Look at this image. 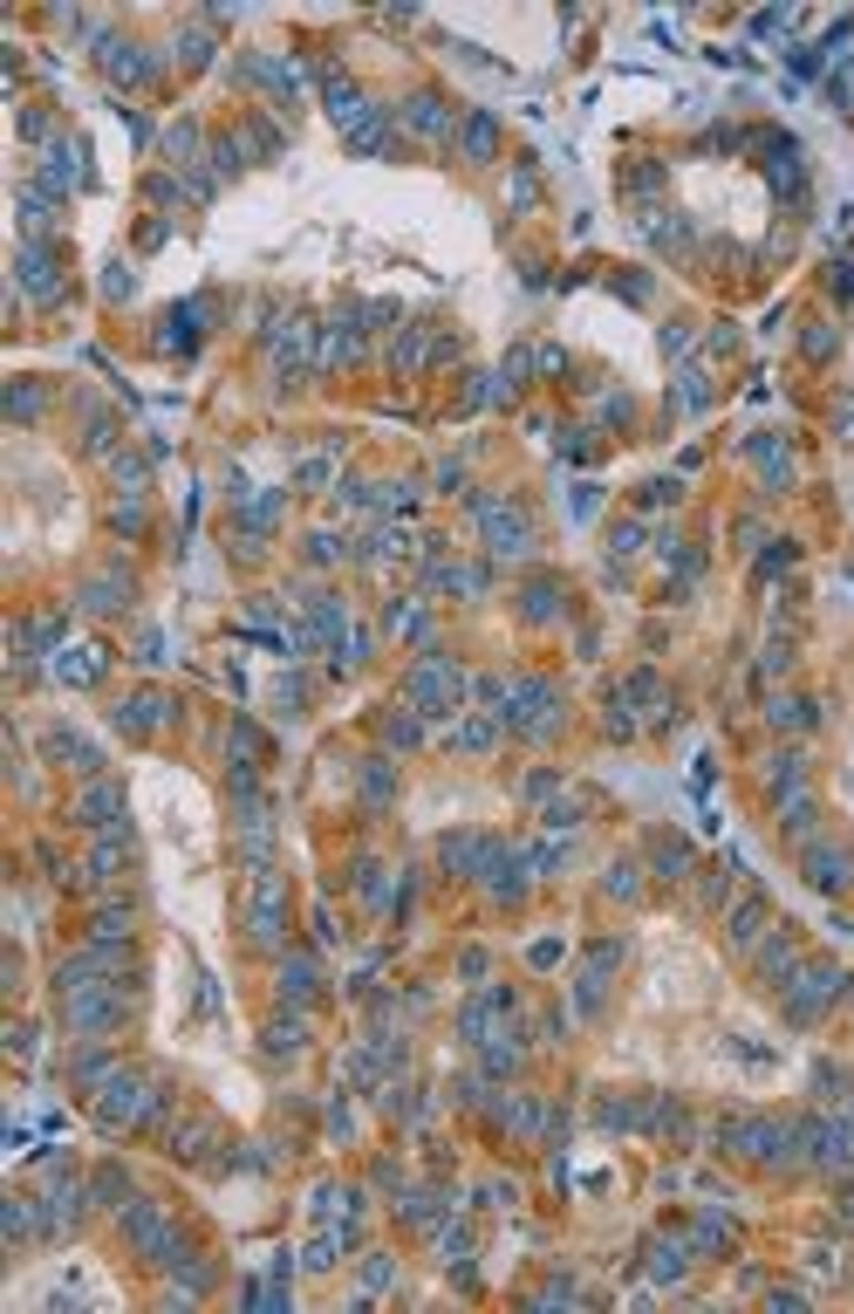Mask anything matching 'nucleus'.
Wrapping results in <instances>:
<instances>
[{
    "label": "nucleus",
    "mask_w": 854,
    "mask_h": 1314,
    "mask_svg": "<svg viewBox=\"0 0 854 1314\" xmlns=\"http://www.w3.org/2000/svg\"><path fill=\"white\" fill-rule=\"evenodd\" d=\"M131 1020V1000H124V986H83V992H62V1027L69 1033H116Z\"/></svg>",
    "instance_id": "obj_1"
},
{
    "label": "nucleus",
    "mask_w": 854,
    "mask_h": 1314,
    "mask_svg": "<svg viewBox=\"0 0 854 1314\" xmlns=\"http://www.w3.org/2000/svg\"><path fill=\"white\" fill-rule=\"evenodd\" d=\"M841 986H847V979H841V966H800V972L780 986L786 1020H800V1027H806V1020H821V1013L841 1000Z\"/></svg>",
    "instance_id": "obj_2"
},
{
    "label": "nucleus",
    "mask_w": 854,
    "mask_h": 1314,
    "mask_svg": "<svg viewBox=\"0 0 854 1314\" xmlns=\"http://www.w3.org/2000/svg\"><path fill=\"white\" fill-rule=\"evenodd\" d=\"M459 692H465V679H459V664H452V658H424L411 679H403V699H418L424 712H452V705H459Z\"/></svg>",
    "instance_id": "obj_3"
},
{
    "label": "nucleus",
    "mask_w": 854,
    "mask_h": 1314,
    "mask_svg": "<svg viewBox=\"0 0 854 1314\" xmlns=\"http://www.w3.org/2000/svg\"><path fill=\"white\" fill-rule=\"evenodd\" d=\"M69 815L83 822V828H103V835H131V822H124V794H116L103 774H96V781L69 802Z\"/></svg>",
    "instance_id": "obj_4"
},
{
    "label": "nucleus",
    "mask_w": 854,
    "mask_h": 1314,
    "mask_svg": "<svg viewBox=\"0 0 854 1314\" xmlns=\"http://www.w3.org/2000/svg\"><path fill=\"white\" fill-rule=\"evenodd\" d=\"M21 295H34V302H62V254L49 247V241H21Z\"/></svg>",
    "instance_id": "obj_5"
},
{
    "label": "nucleus",
    "mask_w": 854,
    "mask_h": 1314,
    "mask_svg": "<svg viewBox=\"0 0 854 1314\" xmlns=\"http://www.w3.org/2000/svg\"><path fill=\"white\" fill-rule=\"evenodd\" d=\"M247 938H254L260 951H274L280 938H288V897H280V884H274V876H260V884H254V910H247Z\"/></svg>",
    "instance_id": "obj_6"
},
{
    "label": "nucleus",
    "mask_w": 854,
    "mask_h": 1314,
    "mask_svg": "<svg viewBox=\"0 0 854 1314\" xmlns=\"http://www.w3.org/2000/svg\"><path fill=\"white\" fill-rule=\"evenodd\" d=\"M403 124H411L424 144H438V137H452V124H459V116H452V103H444L438 90H418L411 103H403Z\"/></svg>",
    "instance_id": "obj_7"
},
{
    "label": "nucleus",
    "mask_w": 854,
    "mask_h": 1314,
    "mask_svg": "<svg viewBox=\"0 0 854 1314\" xmlns=\"http://www.w3.org/2000/svg\"><path fill=\"white\" fill-rule=\"evenodd\" d=\"M806 884L813 890H847L854 884V856L847 849H806Z\"/></svg>",
    "instance_id": "obj_8"
},
{
    "label": "nucleus",
    "mask_w": 854,
    "mask_h": 1314,
    "mask_svg": "<svg viewBox=\"0 0 854 1314\" xmlns=\"http://www.w3.org/2000/svg\"><path fill=\"white\" fill-rule=\"evenodd\" d=\"M49 761H69L83 781H96V774H103V753H96L90 740H75L69 726H55V733H49Z\"/></svg>",
    "instance_id": "obj_9"
},
{
    "label": "nucleus",
    "mask_w": 854,
    "mask_h": 1314,
    "mask_svg": "<svg viewBox=\"0 0 854 1314\" xmlns=\"http://www.w3.org/2000/svg\"><path fill=\"white\" fill-rule=\"evenodd\" d=\"M793 972H800V938H793V931H780V938L759 951V986H786Z\"/></svg>",
    "instance_id": "obj_10"
},
{
    "label": "nucleus",
    "mask_w": 854,
    "mask_h": 1314,
    "mask_svg": "<svg viewBox=\"0 0 854 1314\" xmlns=\"http://www.w3.org/2000/svg\"><path fill=\"white\" fill-rule=\"evenodd\" d=\"M165 720H172V699H157V692H137V699L116 705V726H124V733H151V726H165Z\"/></svg>",
    "instance_id": "obj_11"
},
{
    "label": "nucleus",
    "mask_w": 854,
    "mask_h": 1314,
    "mask_svg": "<svg viewBox=\"0 0 854 1314\" xmlns=\"http://www.w3.org/2000/svg\"><path fill=\"white\" fill-rule=\"evenodd\" d=\"M493 144H500L493 110H472V116H465V131H459V157H465V165H485V157H493Z\"/></svg>",
    "instance_id": "obj_12"
},
{
    "label": "nucleus",
    "mask_w": 854,
    "mask_h": 1314,
    "mask_svg": "<svg viewBox=\"0 0 854 1314\" xmlns=\"http://www.w3.org/2000/svg\"><path fill=\"white\" fill-rule=\"evenodd\" d=\"M759 925H765V897H745V904H731V918H724V938H731V951H752Z\"/></svg>",
    "instance_id": "obj_13"
},
{
    "label": "nucleus",
    "mask_w": 854,
    "mask_h": 1314,
    "mask_svg": "<svg viewBox=\"0 0 854 1314\" xmlns=\"http://www.w3.org/2000/svg\"><path fill=\"white\" fill-rule=\"evenodd\" d=\"M690 1253V1240H657V1246H649V1281H657V1287H677L683 1281V1260Z\"/></svg>",
    "instance_id": "obj_14"
},
{
    "label": "nucleus",
    "mask_w": 854,
    "mask_h": 1314,
    "mask_svg": "<svg viewBox=\"0 0 854 1314\" xmlns=\"http://www.w3.org/2000/svg\"><path fill=\"white\" fill-rule=\"evenodd\" d=\"M103 69L116 75V83H144L157 62H144V49H131V42H103Z\"/></svg>",
    "instance_id": "obj_15"
},
{
    "label": "nucleus",
    "mask_w": 854,
    "mask_h": 1314,
    "mask_svg": "<svg viewBox=\"0 0 854 1314\" xmlns=\"http://www.w3.org/2000/svg\"><path fill=\"white\" fill-rule=\"evenodd\" d=\"M649 863H657L663 884H683V876H690V843H677V835H657V843H649Z\"/></svg>",
    "instance_id": "obj_16"
},
{
    "label": "nucleus",
    "mask_w": 854,
    "mask_h": 1314,
    "mask_svg": "<svg viewBox=\"0 0 854 1314\" xmlns=\"http://www.w3.org/2000/svg\"><path fill=\"white\" fill-rule=\"evenodd\" d=\"M280 1000L308 1007L315 1000V959H280Z\"/></svg>",
    "instance_id": "obj_17"
},
{
    "label": "nucleus",
    "mask_w": 854,
    "mask_h": 1314,
    "mask_svg": "<svg viewBox=\"0 0 854 1314\" xmlns=\"http://www.w3.org/2000/svg\"><path fill=\"white\" fill-rule=\"evenodd\" d=\"M308 1048V1013L295 1007L288 1020H267V1055H301Z\"/></svg>",
    "instance_id": "obj_18"
},
{
    "label": "nucleus",
    "mask_w": 854,
    "mask_h": 1314,
    "mask_svg": "<svg viewBox=\"0 0 854 1314\" xmlns=\"http://www.w3.org/2000/svg\"><path fill=\"white\" fill-rule=\"evenodd\" d=\"M131 603V575H96L83 582V610H124Z\"/></svg>",
    "instance_id": "obj_19"
},
{
    "label": "nucleus",
    "mask_w": 854,
    "mask_h": 1314,
    "mask_svg": "<svg viewBox=\"0 0 854 1314\" xmlns=\"http://www.w3.org/2000/svg\"><path fill=\"white\" fill-rule=\"evenodd\" d=\"M731 1246V1219L724 1212H704L698 1225H690V1253H724Z\"/></svg>",
    "instance_id": "obj_20"
},
{
    "label": "nucleus",
    "mask_w": 854,
    "mask_h": 1314,
    "mask_svg": "<svg viewBox=\"0 0 854 1314\" xmlns=\"http://www.w3.org/2000/svg\"><path fill=\"white\" fill-rule=\"evenodd\" d=\"M793 781H806V753H800V746H786V753H772V761H765V787H772V794L793 787Z\"/></svg>",
    "instance_id": "obj_21"
},
{
    "label": "nucleus",
    "mask_w": 854,
    "mask_h": 1314,
    "mask_svg": "<svg viewBox=\"0 0 854 1314\" xmlns=\"http://www.w3.org/2000/svg\"><path fill=\"white\" fill-rule=\"evenodd\" d=\"M765 720L780 726V733H800V726L813 720V705H806V699H772V705H765Z\"/></svg>",
    "instance_id": "obj_22"
},
{
    "label": "nucleus",
    "mask_w": 854,
    "mask_h": 1314,
    "mask_svg": "<svg viewBox=\"0 0 854 1314\" xmlns=\"http://www.w3.org/2000/svg\"><path fill=\"white\" fill-rule=\"evenodd\" d=\"M526 617H534V623L560 617V582H534V589H526Z\"/></svg>",
    "instance_id": "obj_23"
},
{
    "label": "nucleus",
    "mask_w": 854,
    "mask_h": 1314,
    "mask_svg": "<svg viewBox=\"0 0 854 1314\" xmlns=\"http://www.w3.org/2000/svg\"><path fill=\"white\" fill-rule=\"evenodd\" d=\"M206 1143H213V1123H206V1117H192L185 1130H172V1150H178V1158H198Z\"/></svg>",
    "instance_id": "obj_24"
},
{
    "label": "nucleus",
    "mask_w": 854,
    "mask_h": 1314,
    "mask_svg": "<svg viewBox=\"0 0 854 1314\" xmlns=\"http://www.w3.org/2000/svg\"><path fill=\"white\" fill-rule=\"evenodd\" d=\"M124 1191H131V1178H124V1171H96V1178H90V1205H116Z\"/></svg>",
    "instance_id": "obj_25"
},
{
    "label": "nucleus",
    "mask_w": 854,
    "mask_h": 1314,
    "mask_svg": "<svg viewBox=\"0 0 854 1314\" xmlns=\"http://www.w3.org/2000/svg\"><path fill=\"white\" fill-rule=\"evenodd\" d=\"M34 411H42V390H34V384L21 377V384H14V397H8V418H14V425H28Z\"/></svg>",
    "instance_id": "obj_26"
},
{
    "label": "nucleus",
    "mask_w": 854,
    "mask_h": 1314,
    "mask_svg": "<svg viewBox=\"0 0 854 1314\" xmlns=\"http://www.w3.org/2000/svg\"><path fill=\"white\" fill-rule=\"evenodd\" d=\"M397 787V774H390V761H362V794L370 802H383V794Z\"/></svg>",
    "instance_id": "obj_27"
},
{
    "label": "nucleus",
    "mask_w": 854,
    "mask_h": 1314,
    "mask_svg": "<svg viewBox=\"0 0 854 1314\" xmlns=\"http://www.w3.org/2000/svg\"><path fill=\"white\" fill-rule=\"evenodd\" d=\"M608 897H623V904H636V897H642V884H636V863H616V869H608Z\"/></svg>",
    "instance_id": "obj_28"
},
{
    "label": "nucleus",
    "mask_w": 854,
    "mask_h": 1314,
    "mask_svg": "<svg viewBox=\"0 0 854 1314\" xmlns=\"http://www.w3.org/2000/svg\"><path fill=\"white\" fill-rule=\"evenodd\" d=\"M342 548H349L342 534H308V562H315V569H321V562H342Z\"/></svg>",
    "instance_id": "obj_29"
},
{
    "label": "nucleus",
    "mask_w": 854,
    "mask_h": 1314,
    "mask_svg": "<svg viewBox=\"0 0 854 1314\" xmlns=\"http://www.w3.org/2000/svg\"><path fill=\"white\" fill-rule=\"evenodd\" d=\"M649 185H663V165H657V157H636V172H629V192H649Z\"/></svg>",
    "instance_id": "obj_30"
},
{
    "label": "nucleus",
    "mask_w": 854,
    "mask_h": 1314,
    "mask_svg": "<svg viewBox=\"0 0 854 1314\" xmlns=\"http://www.w3.org/2000/svg\"><path fill=\"white\" fill-rule=\"evenodd\" d=\"M131 295V267H103V302H124Z\"/></svg>",
    "instance_id": "obj_31"
},
{
    "label": "nucleus",
    "mask_w": 854,
    "mask_h": 1314,
    "mask_svg": "<svg viewBox=\"0 0 854 1314\" xmlns=\"http://www.w3.org/2000/svg\"><path fill=\"white\" fill-rule=\"evenodd\" d=\"M786 664H793V651H786V644H765V658H759V671H765V679H780Z\"/></svg>",
    "instance_id": "obj_32"
},
{
    "label": "nucleus",
    "mask_w": 854,
    "mask_h": 1314,
    "mask_svg": "<svg viewBox=\"0 0 854 1314\" xmlns=\"http://www.w3.org/2000/svg\"><path fill=\"white\" fill-rule=\"evenodd\" d=\"M362 1287H390V1253H370V1266H362Z\"/></svg>",
    "instance_id": "obj_33"
},
{
    "label": "nucleus",
    "mask_w": 854,
    "mask_h": 1314,
    "mask_svg": "<svg viewBox=\"0 0 854 1314\" xmlns=\"http://www.w3.org/2000/svg\"><path fill=\"white\" fill-rule=\"evenodd\" d=\"M636 541H642V528H636V521H623L616 534H608V548H616V554H636Z\"/></svg>",
    "instance_id": "obj_34"
},
{
    "label": "nucleus",
    "mask_w": 854,
    "mask_h": 1314,
    "mask_svg": "<svg viewBox=\"0 0 854 1314\" xmlns=\"http://www.w3.org/2000/svg\"><path fill=\"white\" fill-rule=\"evenodd\" d=\"M827 349H834V329L821 323V329H813V336H806V356H827Z\"/></svg>",
    "instance_id": "obj_35"
}]
</instances>
